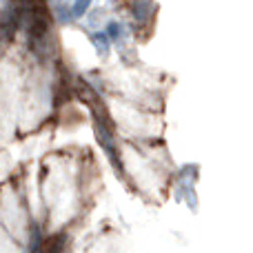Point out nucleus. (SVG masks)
Segmentation results:
<instances>
[{"label": "nucleus", "mask_w": 253, "mask_h": 253, "mask_svg": "<svg viewBox=\"0 0 253 253\" xmlns=\"http://www.w3.org/2000/svg\"><path fill=\"white\" fill-rule=\"evenodd\" d=\"M42 249H44L42 236H40L38 229H34V233H31V240H29V249H27V253H42Z\"/></svg>", "instance_id": "1"}, {"label": "nucleus", "mask_w": 253, "mask_h": 253, "mask_svg": "<svg viewBox=\"0 0 253 253\" xmlns=\"http://www.w3.org/2000/svg\"><path fill=\"white\" fill-rule=\"evenodd\" d=\"M120 36H123V27L116 25V22H111V25L107 27V38L109 40H120Z\"/></svg>", "instance_id": "2"}, {"label": "nucleus", "mask_w": 253, "mask_h": 253, "mask_svg": "<svg viewBox=\"0 0 253 253\" xmlns=\"http://www.w3.org/2000/svg\"><path fill=\"white\" fill-rule=\"evenodd\" d=\"M89 4H91V0H76V2H74V11H71V13H74V16H83V13L89 9Z\"/></svg>", "instance_id": "3"}]
</instances>
